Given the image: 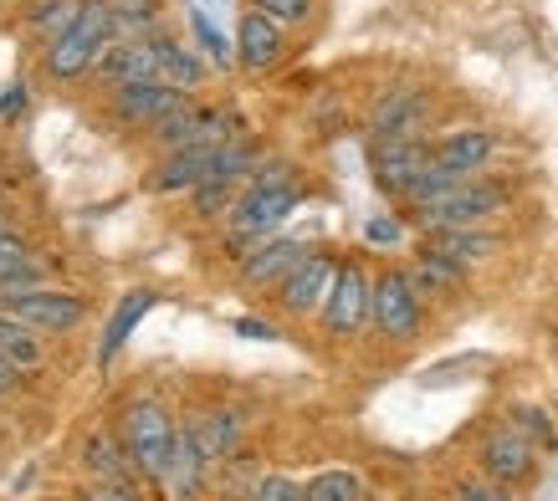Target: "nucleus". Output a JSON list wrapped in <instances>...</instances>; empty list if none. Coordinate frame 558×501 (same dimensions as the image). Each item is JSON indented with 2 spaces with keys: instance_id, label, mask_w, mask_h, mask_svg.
Masks as SVG:
<instances>
[{
  "instance_id": "nucleus-10",
  "label": "nucleus",
  "mask_w": 558,
  "mask_h": 501,
  "mask_svg": "<svg viewBox=\"0 0 558 501\" xmlns=\"http://www.w3.org/2000/svg\"><path fill=\"white\" fill-rule=\"evenodd\" d=\"M430 93L425 87H389L369 113V138H425Z\"/></svg>"
},
{
  "instance_id": "nucleus-19",
  "label": "nucleus",
  "mask_w": 558,
  "mask_h": 501,
  "mask_svg": "<svg viewBox=\"0 0 558 501\" xmlns=\"http://www.w3.org/2000/svg\"><path fill=\"white\" fill-rule=\"evenodd\" d=\"M205 471H210V461H205L201 440H195V430H190V419L180 425V445H174V471H170V491L180 501H195L205 491Z\"/></svg>"
},
{
  "instance_id": "nucleus-32",
  "label": "nucleus",
  "mask_w": 558,
  "mask_h": 501,
  "mask_svg": "<svg viewBox=\"0 0 558 501\" xmlns=\"http://www.w3.org/2000/svg\"><path fill=\"white\" fill-rule=\"evenodd\" d=\"M236 205V184H195V216H231Z\"/></svg>"
},
{
  "instance_id": "nucleus-4",
  "label": "nucleus",
  "mask_w": 558,
  "mask_h": 501,
  "mask_svg": "<svg viewBox=\"0 0 558 501\" xmlns=\"http://www.w3.org/2000/svg\"><path fill=\"white\" fill-rule=\"evenodd\" d=\"M369 322L389 338V343H410V338L421 333L425 307H421V292H415V282H410L405 267H385L379 277H374Z\"/></svg>"
},
{
  "instance_id": "nucleus-29",
  "label": "nucleus",
  "mask_w": 558,
  "mask_h": 501,
  "mask_svg": "<svg viewBox=\"0 0 558 501\" xmlns=\"http://www.w3.org/2000/svg\"><path fill=\"white\" fill-rule=\"evenodd\" d=\"M113 21H119V36H144L159 21V5L154 0H113Z\"/></svg>"
},
{
  "instance_id": "nucleus-37",
  "label": "nucleus",
  "mask_w": 558,
  "mask_h": 501,
  "mask_svg": "<svg viewBox=\"0 0 558 501\" xmlns=\"http://www.w3.org/2000/svg\"><path fill=\"white\" fill-rule=\"evenodd\" d=\"M364 235H369L374 246H389V241H400V220H389V216H374L369 225H364Z\"/></svg>"
},
{
  "instance_id": "nucleus-34",
  "label": "nucleus",
  "mask_w": 558,
  "mask_h": 501,
  "mask_svg": "<svg viewBox=\"0 0 558 501\" xmlns=\"http://www.w3.org/2000/svg\"><path fill=\"white\" fill-rule=\"evenodd\" d=\"M246 184H256V190H292L298 184V164L292 159H262Z\"/></svg>"
},
{
  "instance_id": "nucleus-25",
  "label": "nucleus",
  "mask_w": 558,
  "mask_h": 501,
  "mask_svg": "<svg viewBox=\"0 0 558 501\" xmlns=\"http://www.w3.org/2000/svg\"><path fill=\"white\" fill-rule=\"evenodd\" d=\"M405 271H410V282H415V292H457L466 282V271L457 261H446V256H436V250H425V246Z\"/></svg>"
},
{
  "instance_id": "nucleus-1",
  "label": "nucleus",
  "mask_w": 558,
  "mask_h": 501,
  "mask_svg": "<svg viewBox=\"0 0 558 501\" xmlns=\"http://www.w3.org/2000/svg\"><path fill=\"white\" fill-rule=\"evenodd\" d=\"M174 445H180V425L159 400H129L123 410V451L134 461V471L154 486H170L174 471Z\"/></svg>"
},
{
  "instance_id": "nucleus-42",
  "label": "nucleus",
  "mask_w": 558,
  "mask_h": 501,
  "mask_svg": "<svg viewBox=\"0 0 558 501\" xmlns=\"http://www.w3.org/2000/svg\"><path fill=\"white\" fill-rule=\"evenodd\" d=\"M0 231H5V200H0Z\"/></svg>"
},
{
  "instance_id": "nucleus-9",
  "label": "nucleus",
  "mask_w": 558,
  "mask_h": 501,
  "mask_svg": "<svg viewBox=\"0 0 558 501\" xmlns=\"http://www.w3.org/2000/svg\"><path fill=\"white\" fill-rule=\"evenodd\" d=\"M339 267H343V261H333L328 250H307L303 261H298V267L288 271V282L277 286V302L288 307L292 318L323 313V302H328L333 282H339Z\"/></svg>"
},
{
  "instance_id": "nucleus-35",
  "label": "nucleus",
  "mask_w": 558,
  "mask_h": 501,
  "mask_svg": "<svg viewBox=\"0 0 558 501\" xmlns=\"http://www.w3.org/2000/svg\"><path fill=\"white\" fill-rule=\"evenodd\" d=\"M262 16H271L277 26H303L313 16V0H252Z\"/></svg>"
},
{
  "instance_id": "nucleus-22",
  "label": "nucleus",
  "mask_w": 558,
  "mask_h": 501,
  "mask_svg": "<svg viewBox=\"0 0 558 501\" xmlns=\"http://www.w3.org/2000/svg\"><path fill=\"white\" fill-rule=\"evenodd\" d=\"M154 307V292H129V297L113 307V318H108V328H102V343H98V364L108 368L113 364V353L129 343V333H134L138 322H144V313Z\"/></svg>"
},
{
  "instance_id": "nucleus-36",
  "label": "nucleus",
  "mask_w": 558,
  "mask_h": 501,
  "mask_svg": "<svg viewBox=\"0 0 558 501\" xmlns=\"http://www.w3.org/2000/svg\"><path fill=\"white\" fill-rule=\"evenodd\" d=\"M451 501H512V486H497V481H461L451 491Z\"/></svg>"
},
{
  "instance_id": "nucleus-26",
  "label": "nucleus",
  "mask_w": 558,
  "mask_h": 501,
  "mask_svg": "<svg viewBox=\"0 0 558 501\" xmlns=\"http://www.w3.org/2000/svg\"><path fill=\"white\" fill-rule=\"evenodd\" d=\"M36 358H41V343H36V333H32V328H26L21 318L0 313V364L32 368Z\"/></svg>"
},
{
  "instance_id": "nucleus-14",
  "label": "nucleus",
  "mask_w": 558,
  "mask_h": 501,
  "mask_svg": "<svg viewBox=\"0 0 558 501\" xmlns=\"http://www.w3.org/2000/svg\"><path fill=\"white\" fill-rule=\"evenodd\" d=\"M108 87H129V83H154L159 57H154V36H119L113 47L102 51V62L93 68Z\"/></svg>"
},
{
  "instance_id": "nucleus-2",
  "label": "nucleus",
  "mask_w": 558,
  "mask_h": 501,
  "mask_svg": "<svg viewBox=\"0 0 558 501\" xmlns=\"http://www.w3.org/2000/svg\"><path fill=\"white\" fill-rule=\"evenodd\" d=\"M119 41V21H113V0H87L83 16L72 21L62 36H51L47 47V72L57 83L87 77L102 62V51Z\"/></svg>"
},
{
  "instance_id": "nucleus-16",
  "label": "nucleus",
  "mask_w": 558,
  "mask_h": 501,
  "mask_svg": "<svg viewBox=\"0 0 558 501\" xmlns=\"http://www.w3.org/2000/svg\"><path fill=\"white\" fill-rule=\"evenodd\" d=\"M216 149H220V144H190V149H170L165 159H159V169L149 174V190H154V195L195 190V184L210 174V164H216Z\"/></svg>"
},
{
  "instance_id": "nucleus-20",
  "label": "nucleus",
  "mask_w": 558,
  "mask_h": 501,
  "mask_svg": "<svg viewBox=\"0 0 558 501\" xmlns=\"http://www.w3.org/2000/svg\"><path fill=\"white\" fill-rule=\"evenodd\" d=\"M154 57H159V72H154L159 83L180 87V93H195V87L205 83V62L190 47L170 41V36H154Z\"/></svg>"
},
{
  "instance_id": "nucleus-8",
  "label": "nucleus",
  "mask_w": 558,
  "mask_h": 501,
  "mask_svg": "<svg viewBox=\"0 0 558 501\" xmlns=\"http://www.w3.org/2000/svg\"><path fill=\"white\" fill-rule=\"evenodd\" d=\"M425 164H430L425 138H369V180L395 200H405Z\"/></svg>"
},
{
  "instance_id": "nucleus-23",
  "label": "nucleus",
  "mask_w": 558,
  "mask_h": 501,
  "mask_svg": "<svg viewBox=\"0 0 558 501\" xmlns=\"http://www.w3.org/2000/svg\"><path fill=\"white\" fill-rule=\"evenodd\" d=\"M26 286H41L32 246L16 231H0V292H26Z\"/></svg>"
},
{
  "instance_id": "nucleus-17",
  "label": "nucleus",
  "mask_w": 558,
  "mask_h": 501,
  "mask_svg": "<svg viewBox=\"0 0 558 501\" xmlns=\"http://www.w3.org/2000/svg\"><path fill=\"white\" fill-rule=\"evenodd\" d=\"M277 57H282V26L262 11H246L236 26V62L246 72H267L277 68Z\"/></svg>"
},
{
  "instance_id": "nucleus-30",
  "label": "nucleus",
  "mask_w": 558,
  "mask_h": 501,
  "mask_svg": "<svg viewBox=\"0 0 558 501\" xmlns=\"http://www.w3.org/2000/svg\"><path fill=\"white\" fill-rule=\"evenodd\" d=\"M512 430L527 435L538 451H554V440H558V435H554V419L543 415V410H533V404H518V410H512Z\"/></svg>"
},
{
  "instance_id": "nucleus-7",
  "label": "nucleus",
  "mask_w": 558,
  "mask_h": 501,
  "mask_svg": "<svg viewBox=\"0 0 558 501\" xmlns=\"http://www.w3.org/2000/svg\"><path fill=\"white\" fill-rule=\"evenodd\" d=\"M369 302H374V282L369 271L359 267V261H343L339 267V282H333V292H328V302H323V333L328 338H354L364 322H369Z\"/></svg>"
},
{
  "instance_id": "nucleus-24",
  "label": "nucleus",
  "mask_w": 558,
  "mask_h": 501,
  "mask_svg": "<svg viewBox=\"0 0 558 501\" xmlns=\"http://www.w3.org/2000/svg\"><path fill=\"white\" fill-rule=\"evenodd\" d=\"M83 455H87V466H93V476H98L102 486H129V476H134L129 451H123L119 440H108V435H93Z\"/></svg>"
},
{
  "instance_id": "nucleus-3",
  "label": "nucleus",
  "mask_w": 558,
  "mask_h": 501,
  "mask_svg": "<svg viewBox=\"0 0 558 501\" xmlns=\"http://www.w3.org/2000/svg\"><path fill=\"white\" fill-rule=\"evenodd\" d=\"M502 205H508V184L472 174V180H461L457 190L436 195L430 205H415V225H421L425 235H430V231H451V225H482V220L497 216Z\"/></svg>"
},
{
  "instance_id": "nucleus-31",
  "label": "nucleus",
  "mask_w": 558,
  "mask_h": 501,
  "mask_svg": "<svg viewBox=\"0 0 558 501\" xmlns=\"http://www.w3.org/2000/svg\"><path fill=\"white\" fill-rule=\"evenodd\" d=\"M303 491H307V481H292L282 471H271V476H262V481L252 486L246 501H303Z\"/></svg>"
},
{
  "instance_id": "nucleus-18",
  "label": "nucleus",
  "mask_w": 558,
  "mask_h": 501,
  "mask_svg": "<svg viewBox=\"0 0 558 501\" xmlns=\"http://www.w3.org/2000/svg\"><path fill=\"white\" fill-rule=\"evenodd\" d=\"M425 250H436L446 261H457L461 271L476 267V261H487L492 250H497V235L476 231V225H451V231H430L425 235Z\"/></svg>"
},
{
  "instance_id": "nucleus-41",
  "label": "nucleus",
  "mask_w": 558,
  "mask_h": 501,
  "mask_svg": "<svg viewBox=\"0 0 558 501\" xmlns=\"http://www.w3.org/2000/svg\"><path fill=\"white\" fill-rule=\"evenodd\" d=\"M11 384H16V368H11V364H0V394H5Z\"/></svg>"
},
{
  "instance_id": "nucleus-38",
  "label": "nucleus",
  "mask_w": 558,
  "mask_h": 501,
  "mask_svg": "<svg viewBox=\"0 0 558 501\" xmlns=\"http://www.w3.org/2000/svg\"><path fill=\"white\" fill-rule=\"evenodd\" d=\"M83 501H144L134 486H98V491H87Z\"/></svg>"
},
{
  "instance_id": "nucleus-13",
  "label": "nucleus",
  "mask_w": 558,
  "mask_h": 501,
  "mask_svg": "<svg viewBox=\"0 0 558 501\" xmlns=\"http://www.w3.org/2000/svg\"><path fill=\"white\" fill-rule=\"evenodd\" d=\"M492 154H497V134H487V129H457V134L430 144V164L457 174V180H472V174H482V164H487Z\"/></svg>"
},
{
  "instance_id": "nucleus-12",
  "label": "nucleus",
  "mask_w": 558,
  "mask_h": 501,
  "mask_svg": "<svg viewBox=\"0 0 558 501\" xmlns=\"http://www.w3.org/2000/svg\"><path fill=\"white\" fill-rule=\"evenodd\" d=\"M190 102V93H180V87L170 83H129V87H113V118L119 123H144V129H154L159 118L180 113Z\"/></svg>"
},
{
  "instance_id": "nucleus-21",
  "label": "nucleus",
  "mask_w": 558,
  "mask_h": 501,
  "mask_svg": "<svg viewBox=\"0 0 558 501\" xmlns=\"http://www.w3.org/2000/svg\"><path fill=\"white\" fill-rule=\"evenodd\" d=\"M190 430L201 440V451L210 466H220L226 455L236 451V435H241V419L236 410H205V415H190Z\"/></svg>"
},
{
  "instance_id": "nucleus-28",
  "label": "nucleus",
  "mask_w": 558,
  "mask_h": 501,
  "mask_svg": "<svg viewBox=\"0 0 558 501\" xmlns=\"http://www.w3.org/2000/svg\"><path fill=\"white\" fill-rule=\"evenodd\" d=\"M303 501H364V481H359L354 471H318L307 481Z\"/></svg>"
},
{
  "instance_id": "nucleus-40",
  "label": "nucleus",
  "mask_w": 558,
  "mask_h": 501,
  "mask_svg": "<svg viewBox=\"0 0 558 501\" xmlns=\"http://www.w3.org/2000/svg\"><path fill=\"white\" fill-rule=\"evenodd\" d=\"M21 102H26V93H21V87H11V93L0 98V118H16V113H21Z\"/></svg>"
},
{
  "instance_id": "nucleus-11",
  "label": "nucleus",
  "mask_w": 558,
  "mask_h": 501,
  "mask_svg": "<svg viewBox=\"0 0 558 501\" xmlns=\"http://www.w3.org/2000/svg\"><path fill=\"white\" fill-rule=\"evenodd\" d=\"M482 471H487V481L497 486H518L533 476V466H538V445L527 440V435H518L512 425H502V430H492L487 440H482Z\"/></svg>"
},
{
  "instance_id": "nucleus-6",
  "label": "nucleus",
  "mask_w": 558,
  "mask_h": 501,
  "mask_svg": "<svg viewBox=\"0 0 558 501\" xmlns=\"http://www.w3.org/2000/svg\"><path fill=\"white\" fill-rule=\"evenodd\" d=\"M0 313L21 318L32 333H72L83 322V302L68 292H51V286H26V292H0Z\"/></svg>"
},
{
  "instance_id": "nucleus-39",
  "label": "nucleus",
  "mask_w": 558,
  "mask_h": 501,
  "mask_svg": "<svg viewBox=\"0 0 558 501\" xmlns=\"http://www.w3.org/2000/svg\"><path fill=\"white\" fill-rule=\"evenodd\" d=\"M236 333L241 338H271V328L262 318H236Z\"/></svg>"
},
{
  "instance_id": "nucleus-33",
  "label": "nucleus",
  "mask_w": 558,
  "mask_h": 501,
  "mask_svg": "<svg viewBox=\"0 0 558 501\" xmlns=\"http://www.w3.org/2000/svg\"><path fill=\"white\" fill-rule=\"evenodd\" d=\"M190 26H195V36H201V47L210 51V62H216V68H231V62H236V47H231V41H226V36L201 16V11H190Z\"/></svg>"
},
{
  "instance_id": "nucleus-5",
  "label": "nucleus",
  "mask_w": 558,
  "mask_h": 501,
  "mask_svg": "<svg viewBox=\"0 0 558 501\" xmlns=\"http://www.w3.org/2000/svg\"><path fill=\"white\" fill-rule=\"evenodd\" d=\"M298 205H303V190H298V184H292V190H256V184H246L236 195V205H231V241H236V246L267 241Z\"/></svg>"
},
{
  "instance_id": "nucleus-27",
  "label": "nucleus",
  "mask_w": 558,
  "mask_h": 501,
  "mask_svg": "<svg viewBox=\"0 0 558 501\" xmlns=\"http://www.w3.org/2000/svg\"><path fill=\"white\" fill-rule=\"evenodd\" d=\"M83 5H87V0H32V5H26V21H32L36 32L62 36L72 21L83 16Z\"/></svg>"
},
{
  "instance_id": "nucleus-15",
  "label": "nucleus",
  "mask_w": 558,
  "mask_h": 501,
  "mask_svg": "<svg viewBox=\"0 0 558 501\" xmlns=\"http://www.w3.org/2000/svg\"><path fill=\"white\" fill-rule=\"evenodd\" d=\"M307 256L303 241H282V235H267L256 241L252 250H241V282L246 286H282L288 271Z\"/></svg>"
}]
</instances>
